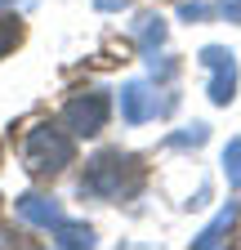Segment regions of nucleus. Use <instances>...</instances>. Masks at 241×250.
Instances as JSON below:
<instances>
[{
  "label": "nucleus",
  "instance_id": "nucleus-4",
  "mask_svg": "<svg viewBox=\"0 0 241 250\" xmlns=\"http://www.w3.org/2000/svg\"><path fill=\"white\" fill-rule=\"evenodd\" d=\"M201 62L210 67V103L215 107H228L232 99H237V58H232V49H223V45H205L201 49Z\"/></svg>",
  "mask_w": 241,
  "mask_h": 250
},
{
  "label": "nucleus",
  "instance_id": "nucleus-7",
  "mask_svg": "<svg viewBox=\"0 0 241 250\" xmlns=\"http://www.w3.org/2000/svg\"><path fill=\"white\" fill-rule=\"evenodd\" d=\"M237 219H241V206H237V201H228V206H223V210H219V214H215V219H210V224L201 228V237H192V246H197V250L223 246V237L237 228Z\"/></svg>",
  "mask_w": 241,
  "mask_h": 250
},
{
  "label": "nucleus",
  "instance_id": "nucleus-8",
  "mask_svg": "<svg viewBox=\"0 0 241 250\" xmlns=\"http://www.w3.org/2000/svg\"><path fill=\"white\" fill-rule=\"evenodd\" d=\"M54 241L63 246V250H80V246H94V228H89V224H67V219H63V224L54 228Z\"/></svg>",
  "mask_w": 241,
  "mask_h": 250
},
{
  "label": "nucleus",
  "instance_id": "nucleus-1",
  "mask_svg": "<svg viewBox=\"0 0 241 250\" xmlns=\"http://www.w3.org/2000/svg\"><path fill=\"white\" fill-rule=\"evenodd\" d=\"M143 183V166L130 152H99L80 174V197H99V201H120Z\"/></svg>",
  "mask_w": 241,
  "mask_h": 250
},
{
  "label": "nucleus",
  "instance_id": "nucleus-11",
  "mask_svg": "<svg viewBox=\"0 0 241 250\" xmlns=\"http://www.w3.org/2000/svg\"><path fill=\"white\" fill-rule=\"evenodd\" d=\"M223 174L232 188H241V139H228V147H223Z\"/></svg>",
  "mask_w": 241,
  "mask_h": 250
},
{
  "label": "nucleus",
  "instance_id": "nucleus-16",
  "mask_svg": "<svg viewBox=\"0 0 241 250\" xmlns=\"http://www.w3.org/2000/svg\"><path fill=\"white\" fill-rule=\"evenodd\" d=\"M0 5H14V0H0Z\"/></svg>",
  "mask_w": 241,
  "mask_h": 250
},
{
  "label": "nucleus",
  "instance_id": "nucleus-12",
  "mask_svg": "<svg viewBox=\"0 0 241 250\" xmlns=\"http://www.w3.org/2000/svg\"><path fill=\"white\" fill-rule=\"evenodd\" d=\"M18 36H22V27H18L14 18H5V14H0V58H5V54L18 45Z\"/></svg>",
  "mask_w": 241,
  "mask_h": 250
},
{
  "label": "nucleus",
  "instance_id": "nucleus-15",
  "mask_svg": "<svg viewBox=\"0 0 241 250\" xmlns=\"http://www.w3.org/2000/svg\"><path fill=\"white\" fill-rule=\"evenodd\" d=\"M94 5H99L103 14H116V9H125V0H94Z\"/></svg>",
  "mask_w": 241,
  "mask_h": 250
},
{
  "label": "nucleus",
  "instance_id": "nucleus-14",
  "mask_svg": "<svg viewBox=\"0 0 241 250\" xmlns=\"http://www.w3.org/2000/svg\"><path fill=\"white\" fill-rule=\"evenodd\" d=\"M179 14H183L188 22H201V18H205V5H192V0H188V5H183V9H179Z\"/></svg>",
  "mask_w": 241,
  "mask_h": 250
},
{
  "label": "nucleus",
  "instance_id": "nucleus-2",
  "mask_svg": "<svg viewBox=\"0 0 241 250\" xmlns=\"http://www.w3.org/2000/svg\"><path fill=\"white\" fill-rule=\"evenodd\" d=\"M22 156H27V170H32V174H58V170H67L72 156H76L72 130H58V125L40 121L36 130H27Z\"/></svg>",
  "mask_w": 241,
  "mask_h": 250
},
{
  "label": "nucleus",
  "instance_id": "nucleus-9",
  "mask_svg": "<svg viewBox=\"0 0 241 250\" xmlns=\"http://www.w3.org/2000/svg\"><path fill=\"white\" fill-rule=\"evenodd\" d=\"M134 36H139L143 54H157V45L165 41V22H161V18H152V14H143V18L134 22Z\"/></svg>",
  "mask_w": 241,
  "mask_h": 250
},
{
  "label": "nucleus",
  "instance_id": "nucleus-13",
  "mask_svg": "<svg viewBox=\"0 0 241 250\" xmlns=\"http://www.w3.org/2000/svg\"><path fill=\"white\" fill-rule=\"evenodd\" d=\"M219 14H223L228 22H241V0H223V5H219Z\"/></svg>",
  "mask_w": 241,
  "mask_h": 250
},
{
  "label": "nucleus",
  "instance_id": "nucleus-10",
  "mask_svg": "<svg viewBox=\"0 0 241 250\" xmlns=\"http://www.w3.org/2000/svg\"><path fill=\"white\" fill-rule=\"evenodd\" d=\"M205 139H210V130H205L201 121H197V125H183V130H179V134H170L165 143H170V147H201Z\"/></svg>",
  "mask_w": 241,
  "mask_h": 250
},
{
  "label": "nucleus",
  "instance_id": "nucleus-3",
  "mask_svg": "<svg viewBox=\"0 0 241 250\" xmlns=\"http://www.w3.org/2000/svg\"><path fill=\"white\" fill-rule=\"evenodd\" d=\"M107 112H112V99H107L103 89H80V94H72V99H67L63 121H67V130H72L76 139H94V134H103Z\"/></svg>",
  "mask_w": 241,
  "mask_h": 250
},
{
  "label": "nucleus",
  "instance_id": "nucleus-5",
  "mask_svg": "<svg viewBox=\"0 0 241 250\" xmlns=\"http://www.w3.org/2000/svg\"><path fill=\"white\" fill-rule=\"evenodd\" d=\"M170 103L157 99V89L147 85V81H125L120 85V116H125L130 125H143V121H152L157 112H165Z\"/></svg>",
  "mask_w": 241,
  "mask_h": 250
},
{
  "label": "nucleus",
  "instance_id": "nucleus-6",
  "mask_svg": "<svg viewBox=\"0 0 241 250\" xmlns=\"http://www.w3.org/2000/svg\"><path fill=\"white\" fill-rule=\"evenodd\" d=\"M18 214L27 219V224H36V228H58L63 224V206H58L54 197H40V192L18 197Z\"/></svg>",
  "mask_w": 241,
  "mask_h": 250
}]
</instances>
